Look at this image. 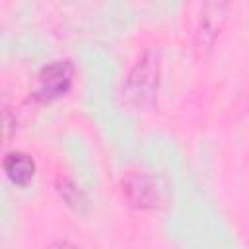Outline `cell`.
Masks as SVG:
<instances>
[{"label": "cell", "instance_id": "6da1fadb", "mask_svg": "<svg viewBox=\"0 0 249 249\" xmlns=\"http://www.w3.org/2000/svg\"><path fill=\"white\" fill-rule=\"evenodd\" d=\"M160 82V62L154 53H146L130 70L124 84V97L134 107H152Z\"/></svg>", "mask_w": 249, "mask_h": 249}, {"label": "cell", "instance_id": "7a4b0ae2", "mask_svg": "<svg viewBox=\"0 0 249 249\" xmlns=\"http://www.w3.org/2000/svg\"><path fill=\"white\" fill-rule=\"evenodd\" d=\"M74 66L68 60H54L41 68L37 76V88L33 89V99L47 103L64 95L72 86Z\"/></svg>", "mask_w": 249, "mask_h": 249}, {"label": "cell", "instance_id": "3957f363", "mask_svg": "<svg viewBox=\"0 0 249 249\" xmlns=\"http://www.w3.org/2000/svg\"><path fill=\"white\" fill-rule=\"evenodd\" d=\"M123 195L136 208H154L160 200L158 181L144 171H130L123 179Z\"/></svg>", "mask_w": 249, "mask_h": 249}, {"label": "cell", "instance_id": "277c9868", "mask_svg": "<svg viewBox=\"0 0 249 249\" xmlns=\"http://www.w3.org/2000/svg\"><path fill=\"white\" fill-rule=\"evenodd\" d=\"M226 12V6L224 4H208L200 16V25H198V31H196V45L198 49H210L216 35L220 33L222 29V23L226 19L224 16Z\"/></svg>", "mask_w": 249, "mask_h": 249}, {"label": "cell", "instance_id": "5b68a950", "mask_svg": "<svg viewBox=\"0 0 249 249\" xmlns=\"http://www.w3.org/2000/svg\"><path fill=\"white\" fill-rule=\"evenodd\" d=\"M4 173L16 187H25L35 177V161L25 152H10L6 154L4 161Z\"/></svg>", "mask_w": 249, "mask_h": 249}, {"label": "cell", "instance_id": "8992f818", "mask_svg": "<svg viewBox=\"0 0 249 249\" xmlns=\"http://www.w3.org/2000/svg\"><path fill=\"white\" fill-rule=\"evenodd\" d=\"M47 249H82V247H78V245H74L70 241H53Z\"/></svg>", "mask_w": 249, "mask_h": 249}]
</instances>
